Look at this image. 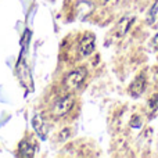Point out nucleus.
I'll list each match as a JSON object with an SVG mask.
<instances>
[{"label":"nucleus","mask_w":158,"mask_h":158,"mask_svg":"<svg viewBox=\"0 0 158 158\" xmlns=\"http://www.w3.org/2000/svg\"><path fill=\"white\" fill-rule=\"evenodd\" d=\"M32 125H33V129H35V132L38 133V136L40 137L42 140L46 139L49 129H47L46 122H44V119L40 117V115H35V117H33V119H32Z\"/></svg>","instance_id":"obj_5"},{"label":"nucleus","mask_w":158,"mask_h":158,"mask_svg":"<svg viewBox=\"0 0 158 158\" xmlns=\"http://www.w3.org/2000/svg\"><path fill=\"white\" fill-rule=\"evenodd\" d=\"M157 13H158V0H156V3L153 4V7H151L147 13V22L148 24H153V22L156 21Z\"/></svg>","instance_id":"obj_8"},{"label":"nucleus","mask_w":158,"mask_h":158,"mask_svg":"<svg viewBox=\"0 0 158 158\" xmlns=\"http://www.w3.org/2000/svg\"><path fill=\"white\" fill-rule=\"evenodd\" d=\"M129 125H131V128H133V129L142 128V125H143L142 118H140L139 115H133V117H132V119H131V122H129Z\"/></svg>","instance_id":"obj_9"},{"label":"nucleus","mask_w":158,"mask_h":158,"mask_svg":"<svg viewBox=\"0 0 158 158\" xmlns=\"http://www.w3.org/2000/svg\"><path fill=\"white\" fill-rule=\"evenodd\" d=\"M148 107H150L151 111H156L158 110V94H153L151 98L148 100Z\"/></svg>","instance_id":"obj_10"},{"label":"nucleus","mask_w":158,"mask_h":158,"mask_svg":"<svg viewBox=\"0 0 158 158\" xmlns=\"http://www.w3.org/2000/svg\"><path fill=\"white\" fill-rule=\"evenodd\" d=\"M74 104H75V97L71 93L63 96V97H58L57 100L53 103V106L50 107V114L54 118H61L71 111Z\"/></svg>","instance_id":"obj_1"},{"label":"nucleus","mask_w":158,"mask_h":158,"mask_svg":"<svg viewBox=\"0 0 158 158\" xmlns=\"http://www.w3.org/2000/svg\"><path fill=\"white\" fill-rule=\"evenodd\" d=\"M146 83H147V82H146L144 75H139V77L131 83V86H129V94H131L132 97H139L146 90Z\"/></svg>","instance_id":"obj_4"},{"label":"nucleus","mask_w":158,"mask_h":158,"mask_svg":"<svg viewBox=\"0 0 158 158\" xmlns=\"http://www.w3.org/2000/svg\"><path fill=\"white\" fill-rule=\"evenodd\" d=\"M35 150L36 147L33 146V143L31 142V140H21V143L18 144V148H17V151H18V156L21 157H33L35 156Z\"/></svg>","instance_id":"obj_6"},{"label":"nucleus","mask_w":158,"mask_h":158,"mask_svg":"<svg viewBox=\"0 0 158 158\" xmlns=\"http://www.w3.org/2000/svg\"><path fill=\"white\" fill-rule=\"evenodd\" d=\"M135 22V17H123L119 22H118L117 28H115V32L118 33V36H123L129 32L132 24Z\"/></svg>","instance_id":"obj_7"},{"label":"nucleus","mask_w":158,"mask_h":158,"mask_svg":"<svg viewBox=\"0 0 158 158\" xmlns=\"http://www.w3.org/2000/svg\"><path fill=\"white\" fill-rule=\"evenodd\" d=\"M94 47H96V38L93 33L87 32L83 35V38L81 39L79 42V52L83 57H87L90 56L93 52H94Z\"/></svg>","instance_id":"obj_3"},{"label":"nucleus","mask_w":158,"mask_h":158,"mask_svg":"<svg viewBox=\"0 0 158 158\" xmlns=\"http://www.w3.org/2000/svg\"><path fill=\"white\" fill-rule=\"evenodd\" d=\"M86 75H87L86 68H77L74 71L68 72L63 81L64 87L67 90H69V92H74V90L79 89L82 86V83L85 82V79H86Z\"/></svg>","instance_id":"obj_2"},{"label":"nucleus","mask_w":158,"mask_h":158,"mask_svg":"<svg viewBox=\"0 0 158 158\" xmlns=\"http://www.w3.org/2000/svg\"><path fill=\"white\" fill-rule=\"evenodd\" d=\"M101 2H103V3H107V2H110V0H101Z\"/></svg>","instance_id":"obj_12"},{"label":"nucleus","mask_w":158,"mask_h":158,"mask_svg":"<svg viewBox=\"0 0 158 158\" xmlns=\"http://www.w3.org/2000/svg\"><path fill=\"white\" fill-rule=\"evenodd\" d=\"M151 44H153L154 47H158V33L154 36L153 39H151Z\"/></svg>","instance_id":"obj_11"}]
</instances>
